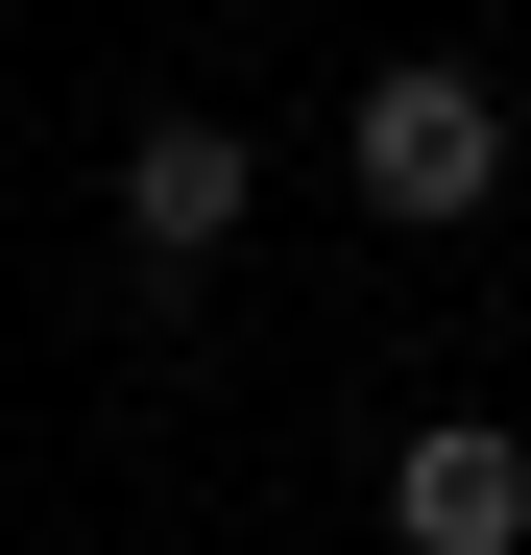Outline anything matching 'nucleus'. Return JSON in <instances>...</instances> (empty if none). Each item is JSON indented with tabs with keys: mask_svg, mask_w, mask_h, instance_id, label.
I'll return each mask as SVG.
<instances>
[{
	"mask_svg": "<svg viewBox=\"0 0 531 555\" xmlns=\"http://www.w3.org/2000/svg\"><path fill=\"white\" fill-rule=\"evenodd\" d=\"M338 169H363V218L387 242H435V218H483L507 194V98H483V73H363V121H338Z\"/></svg>",
	"mask_w": 531,
	"mask_h": 555,
	"instance_id": "obj_1",
	"label": "nucleus"
},
{
	"mask_svg": "<svg viewBox=\"0 0 531 555\" xmlns=\"http://www.w3.org/2000/svg\"><path fill=\"white\" fill-rule=\"evenodd\" d=\"M387 531H411V555H531V435H483V411L411 435V459H387Z\"/></svg>",
	"mask_w": 531,
	"mask_h": 555,
	"instance_id": "obj_2",
	"label": "nucleus"
},
{
	"mask_svg": "<svg viewBox=\"0 0 531 555\" xmlns=\"http://www.w3.org/2000/svg\"><path fill=\"white\" fill-rule=\"evenodd\" d=\"M121 242H145V266L242 242V121H145V145H121Z\"/></svg>",
	"mask_w": 531,
	"mask_h": 555,
	"instance_id": "obj_3",
	"label": "nucleus"
}]
</instances>
